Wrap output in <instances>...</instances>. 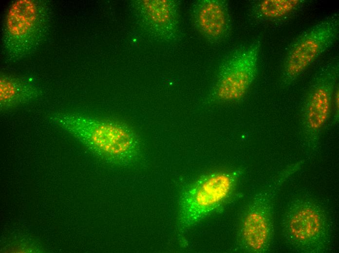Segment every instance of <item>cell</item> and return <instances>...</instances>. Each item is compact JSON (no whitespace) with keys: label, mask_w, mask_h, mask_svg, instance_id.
I'll return each instance as SVG.
<instances>
[{"label":"cell","mask_w":339,"mask_h":253,"mask_svg":"<svg viewBox=\"0 0 339 253\" xmlns=\"http://www.w3.org/2000/svg\"><path fill=\"white\" fill-rule=\"evenodd\" d=\"M190 16L196 31L210 43L225 41L231 31L228 4L225 0H197L191 5Z\"/></svg>","instance_id":"10"},{"label":"cell","mask_w":339,"mask_h":253,"mask_svg":"<svg viewBox=\"0 0 339 253\" xmlns=\"http://www.w3.org/2000/svg\"><path fill=\"white\" fill-rule=\"evenodd\" d=\"M302 163L303 161L286 168L248 202L238 231L237 244L241 251L264 253L269 250L274 235L273 209L277 194L285 181Z\"/></svg>","instance_id":"2"},{"label":"cell","mask_w":339,"mask_h":253,"mask_svg":"<svg viewBox=\"0 0 339 253\" xmlns=\"http://www.w3.org/2000/svg\"><path fill=\"white\" fill-rule=\"evenodd\" d=\"M305 0H258L250 5V14L259 21H272L287 18L300 9Z\"/></svg>","instance_id":"12"},{"label":"cell","mask_w":339,"mask_h":253,"mask_svg":"<svg viewBox=\"0 0 339 253\" xmlns=\"http://www.w3.org/2000/svg\"><path fill=\"white\" fill-rule=\"evenodd\" d=\"M282 231L288 245L299 253H323L330 242L325 212L309 199H298L290 202L282 218Z\"/></svg>","instance_id":"4"},{"label":"cell","mask_w":339,"mask_h":253,"mask_svg":"<svg viewBox=\"0 0 339 253\" xmlns=\"http://www.w3.org/2000/svg\"><path fill=\"white\" fill-rule=\"evenodd\" d=\"M41 90L28 79L2 75L0 80L1 110H7L33 101L41 95Z\"/></svg>","instance_id":"11"},{"label":"cell","mask_w":339,"mask_h":253,"mask_svg":"<svg viewBox=\"0 0 339 253\" xmlns=\"http://www.w3.org/2000/svg\"><path fill=\"white\" fill-rule=\"evenodd\" d=\"M180 2L174 0H136L132 4L139 24L154 39L170 42L180 34Z\"/></svg>","instance_id":"9"},{"label":"cell","mask_w":339,"mask_h":253,"mask_svg":"<svg viewBox=\"0 0 339 253\" xmlns=\"http://www.w3.org/2000/svg\"><path fill=\"white\" fill-rule=\"evenodd\" d=\"M241 174L238 170L215 171L188 185L179 199V232H185L224 204L233 192Z\"/></svg>","instance_id":"3"},{"label":"cell","mask_w":339,"mask_h":253,"mask_svg":"<svg viewBox=\"0 0 339 253\" xmlns=\"http://www.w3.org/2000/svg\"><path fill=\"white\" fill-rule=\"evenodd\" d=\"M261 46V41L255 40L223 59L209 90L210 100L234 102L246 94L258 74Z\"/></svg>","instance_id":"6"},{"label":"cell","mask_w":339,"mask_h":253,"mask_svg":"<svg viewBox=\"0 0 339 253\" xmlns=\"http://www.w3.org/2000/svg\"><path fill=\"white\" fill-rule=\"evenodd\" d=\"M339 75L338 59L327 63L315 75L304 98L301 124L308 154L319 149L322 131L333 110Z\"/></svg>","instance_id":"5"},{"label":"cell","mask_w":339,"mask_h":253,"mask_svg":"<svg viewBox=\"0 0 339 253\" xmlns=\"http://www.w3.org/2000/svg\"><path fill=\"white\" fill-rule=\"evenodd\" d=\"M47 8L37 0H20L13 3L7 13L5 45L14 57L23 56L38 44L46 32Z\"/></svg>","instance_id":"8"},{"label":"cell","mask_w":339,"mask_h":253,"mask_svg":"<svg viewBox=\"0 0 339 253\" xmlns=\"http://www.w3.org/2000/svg\"><path fill=\"white\" fill-rule=\"evenodd\" d=\"M50 120L112 163L127 166L140 157L138 136L122 123L74 114H56Z\"/></svg>","instance_id":"1"},{"label":"cell","mask_w":339,"mask_h":253,"mask_svg":"<svg viewBox=\"0 0 339 253\" xmlns=\"http://www.w3.org/2000/svg\"><path fill=\"white\" fill-rule=\"evenodd\" d=\"M339 16L335 13L302 32L290 45L282 63L281 85L289 86L336 42Z\"/></svg>","instance_id":"7"},{"label":"cell","mask_w":339,"mask_h":253,"mask_svg":"<svg viewBox=\"0 0 339 253\" xmlns=\"http://www.w3.org/2000/svg\"><path fill=\"white\" fill-rule=\"evenodd\" d=\"M339 85L337 87L334 93L333 110H334V123H337L339 120Z\"/></svg>","instance_id":"13"}]
</instances>
